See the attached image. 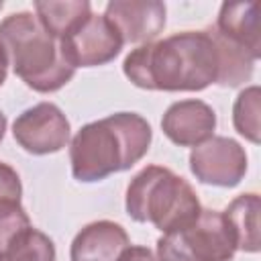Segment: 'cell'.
I'll return each mask as SVG.
<instances>
[{"label": "cell", "mask_w": 261, "mask_h": 261, "mask_svg": "<svg viewBox=\"0 0 261 261\" xmlns=\"http://www.w3.org/2000/svg\"><path fill=\"white\" fill-rule=\"evenodd\" d=\"M122 71L143 90L200 92L218 82V47L208 29L181 31L133 49Z\"/></svg>", "instance_id": "obj_1"}, {"label": "cell", "mask_w": 261, "mask_h": 261, "mask_svg": "<svg viewBox=\"0 0 261 261\" xmlns=\"http://www.w3.org/2000/svg\"><path fill=\"white\" fill-rule=\"evenodd\" d=\"M151 124L137 112H116L84 124L69 143L71 173L77 181H100L139 163L151 147Z\"/></svg>", "instance_id": "obj_2"}, {"label": "cell", "mask_w": 261, "mask_h": 261, "mask_svg": "<svg viewBox=\"0 0 261 261\" xmlns=\"http://www.w3.org/2000/svg\"><path fill=\"white\" fill-rule=\"evenodd\" d=\"M0 51L6 65L35 92L61 90L75 73L61 53L59 39L47 33L33 12L20 10L0 22Z\"/></svg>", "instance_id": "obj_3"}, {"label": "cell", "mask_w": 261, "mask_h": 261, "mask_svg": "<svg viewBox=\"0 0 261 261\" xmlns=\"http://www.w3.org/2000/svg\"><path fill=\"white\" fill-rule=\"evenodd\" d=\"M124 206L133 220L151 222L161 232L179 230L202 212L194 188L161 165H147L130 179Z\"/></svg>", "instance_id": "obj_4"}, {"label": "cell", "mask_w": 261, "mask_h": 261, "mask_svg": "<svg viewBox=\"0 0 261 261\" xmlns=\"http://www.w3.org/2000/svg\"><path fill=\"white\" fill-rule=\"evenodd\" d=\"M237 251L224 214L208 208L192 224L157 239V261H230Z\"/></svg>", "instance_id": "obj_5"}, {"label": "cell", "mask_w": 261, "mask_h": 261, "mask_svg": "<svg viewBox=\"0 0 261 261\" xmlns=\"http://www.w3.org/2000/svg\"><path fill=\"white\" fill-rule=\"evenodd\" d=\"M59 45L67 63L77 69L110 63L120 53L124 43L104 14L92 12L71 33L59 39Z\"/></svg>", "instance_id": "obj_6"}, {"label": "cell", "mask_w": 261, "mask_h": 261, "mask_svg": "<svg viewBox=\"0 0 261 261\" xmlns=\"http://www.w3.org/2000/svg\"><path fill=\"white\" fill-rule=\"evenodd\" d=\"M190 171L200 184L234 188L247 173V153L234 139L214 135L192 149Z\"/></svg>", "instance_id": "obj_7"}, {"label": "cell", "mask_w": 261, "mask_h": 261, "mask_svg": "<svg viewBox=\"0 0 261 261\" xmlns=\"http://www.w3.org/2000/svg\"><path fill=\"white\" fill-rule=\"evenodd\" d=\"M69 120L53 102H39L16 116L12 122L14 141L33 155L61 151L69 143Z\"/></svg>", "instance_id": "obj_8"}, {"label": "cell", "mask_w": 261, "mask_h": 261, "mask_svg": "<svg viewBox=\"0 0 261 261\" xmlns=\"http://www.w3.org/2000/svg\"><path fill=\"white\" fill-rule=\"evenodd\" d=\"M167 8L159 0H114L106 4L104 16L118 31L122 43H151L165 27Z\"/></svg>", "instance_id": "obj_9"}, {"label": "cell", "mask_w": 261, "mask_h": 261, "mask_svg": "<svg viewBox=\"0 0 261 261\" xmlns=\"http://www.w3.org/2000/svg\"><path fill=\"white\" fill-rule=\"evenodd\" d=\"M214 108L196 98L173 102L161 118L163 135L179 147H198L200 143L214 137Z\"/></svg>", "instance_id": "obj_10"}, {"label": "cell", "mask_w": 261, "mask_h": 261, "mask_svg": "<svg viewBox=\"0 0 261 261\" xmlns=\"http://www.w3.org/2000/svg\"><path fill=\"white\" fill-rule=\"evenodd\" d=\"M130 245L126 230L112 220H96L86 224L71 241V261H118Z\"/></svg>", "instance_id": "obj_11"}, {"label": "cell", "mask_w": 261, "mask_h": 261, "mask_svg": "<svg viewBox=\"0 0 261 261\" xmlns=\"http://www.w3.org/2000/svg\"><path fill=\"white\" fill-rule=\"evenodd\" d=\"M214 29L255 61L261 57V16L257 2H224Z\"/></svg>", "instance_id": "obj_12"}, {"label": "cell", "mask_w": 261, "mask_h": 261, "mask_svg": "<svg viewBox=\"0 0 261 261\" xmlns=\"http://www.w3.org/2000/svg\"><path fill=\"white\" fill-rule=\"evenodd\" d=\"M259 210L261 200L257 194H241L237 196L226 210L222 212L237 241V249L245 253H257L261 245L259 237Z\"/></svg>", "instance_id": "obj_13"}, {"label": "cell", "mask_w": 261, "mask_h": 261, "mask_svg": "<svg viewBox=\"0 0 261 261\" xmlns=\"http://www.w3.org/2000/svg\"><path fill=\"white\" fill-rule=\"evenodd\" d=\"M90 14H92V6L88 0H65V2L37 0L35 2V16L47 29V33L53 35L55 39H63Z\"/></svg>", "instance_id": "obj_14"}, {"label": "cell", "mask_w": 261, "mask_h": 261, "mask_svg": "<svg viewBox=\"0 0 261 261\" xmlns=\"http://www.w3.org/2000/svg\"><path fill=\"white\" fill-rule=\"evenodd\" d=\"M216 47H218V59H220V71H218V86L224 88H237L245 82H249V77L253 75V65L255 59L243 51L241 47H237L234 43L226 41L214 27H208Z\"/></svg>", "instance_id": "obj_15"}, {"label": "cell", "mask_w": 261, "mask_h": 261, "mask_svg": "<svg viewBox=\"0 0 261 261\" xmlns=\"http://www.w3.org/2000/svg\"><path fill=\"white\" fill-rule=\"evenodd\" d=\"M2 255L8 261H55V245L45 232L27 226L10 241Z\"/></svg>", "instance_id": "obj_16"}, {"label": "cell", "mask_w": 261, "mask_h": 261, "mask_svg": "<svg viewBox=\"0 0 261 261\" xmlns=\"http://www.w3.org/2000/svg\"><path fill=\"white\" fill-rule=\"evenodd\" d=\"M259 106H261V90L259 86L245 88L234 104H232V124L234 130L251 141L253 145H259Z\"/></svg>", "instance_id": "obj_17"}, {"label": "cell", "mask_w": 261, "mask_h": 261, "mask_svg": "<svg viewBox=\"0 0 261 261\" xmlns=\"http://www.w3.org/2000/svg\"><path fill=\"white\" fill-rule=\"evenodd\" d=\"M27 226H31V218L20 204L14 202L0 204V255L6 251L10 241Z\"/></svg>", "instance_id": "obj_18"}, {"label": "cell", "mask_w": 261, "mask_h": 261, "mask_svg": "<svg viewBox=\"0 0 261 261\" xmlns=\"http://www.w3.org/2000/svg\"><path fill=\"white\" fill-rule=\"evenodd\" d=\"M20 196H22V184L16 169L0 161V204L4 202L20 204Z\"/></svg>", "instance_id": "obj_19"}, {"label": "cell", "mask_w": 261, "mask_h": 261, "mask_svg": "<svg viewBox=\"0 0 261 261\" xmlns=\"http://www.w3.org/2000/svg\"><path fill=\"white\" fill-rule=\"evenodd\" d=\"M118 261H157L153 257V253L147 249V247H141V245H128L122 255L118 257Z\"/></svg>", "instance_id": "obj_20"}, {"label": "cell", "mask_w": 261, "mask_h": 261, "mask_svg": "<svg viewBox=\"0 0 261 261\" xmlns=\"http://www.w3.org/2000/svg\"><path fill=\"white\" fill-rule=\"evenodd\" d=\"M6 73H8V65H6V59H4V55L0 51V86L6 82Z\"/></svg>", "instance_id": "obj_21"}, {"label": "cell", "mask_w": 261, "mask_h": 261, "mask_svg": "<svg viewBox=\"0 0 261 261\" xmlns=\"http://www.w3.org/2000/svg\"><path fill=\"white\" fill-rule=\"evenodd\" d=\"M4 133H6V116H4V112L0 110V143H2V139H4Z\"/></svg>", "instance_id": "obj_22"}, {"label": "cell", "mask_w": 261, "mask_h": 261, "mask_svg": "<svg viewBox=\"0 0 261 261\" xmlns=\"http://www.w3.org/2000/svg\"><path fill=\"white\" fill-rule=\"evenodd\" d=\"M0 261H8V259H6V257H4V255H0Z\"/></svg>", "instance_id": "obj_23"}, {"label": "cell", "mask_w": 261, "mask_h": 261, "mask_svg": "<svg viewBox=\"0 0 261 261\" xmlns=\"http://www.w3.org/2000/svg\"><path fill=\"white\" fill-rule=\"evenodd\" d=\"M0 8H2V2H0Z\"/></svg>", "instance_id": "obj_24"}]
</instances>
